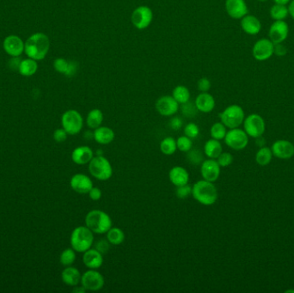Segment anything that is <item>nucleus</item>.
Here are the masks:
<instances>
[{
  "label": "nucleus",
  "mask_w": 294,
  "mask_h": 293,
  "mask_svg": "<svg viewBox=\"0 0 294 293\" xmlns=\"http://www.w3.org/2000/svg\"><path fill=\"white\" fill-rule=\"evenodd\" d=\"M50 47L49 38L44 33L30 35L24 42V52L30 59L41 60L47 55Z\"/></svg>",
  "instance_id": "obj_1"
},
{
  "label": "nucleus",
  "mask_w": 294,
  "mask_h": 293,
  "mask_svg": "<svg viewBox=\"0 0 294 293\" xmlns=\"http://www.w3.org/2000/svg\"><path fill=\"white\" fill-rule=\"evenodd\" d=\"M192 196L203 205H212L218 199V190L213 182L200 180L192 186Z\"/></svg>",
  "instance_id": "obj_2"
},
{
  "label": "nucleus",
  "mask_w": 294,
  "mask_h": 293,
  "mask_svg": "<svg viewBox=\"0 0 294 293\" xmlns=\"http://www.w3.org/2000/svg\"><path fill=\"white\" fill-rule=\"evenodd\" d=\"M86 226L94 234H106L112 227L111 217L102 210H92L86 215Z\"/></svg>",
  "instance_id": "obj_3"
},
{
  "label": "nucleus",
  "mask_w": 294,
  "mask_h": 293,
  "mask_svg": "<svg viewBox=\"0 0 294 293\" xmlns=\"http://www.w3.org/2000/svg\"><path fill=\"white\" fill-rule=\"evenodd\" d=\"M70 244L76 252H86L94 244V233L86 226H78L71 232Z\"/></svg>",
  "instance_id": "obj_4"
},
{
  "label": "nucleus",
  "mask_w": 294,
  "mask_h": 293,
  "mask_svg": "<svg viewBox=\"0 0 294 293\" xmlns=\"http://www.w3.org/2000/svg\"><path fill=\"white\" fill-rule=\"evenodd\" d=\"M89 172L99 181H108L113 176V167L109 159L104 156H94L89 163Z\"/></svg>",
  "instance_id": "obj_5"
},
{
  "label": "nucleus",
  "mask_w": 294,
  "mask_h": 293,
  "mask_svg": "<svg viewBox=\"0 0 294 293\" xmlns=\"http://www.w3.org/2000/svg\"><path fill=\"white\" fill-rule=\"evenodd\" d=\"M219 118L222 123L227 128L233 129L241 126L244 120V111L239 105L229 106L219 114Z\"/></svg>",
  "instance_id": "obj_6"
},
{
  "label": "nucleus",
  "mask_w": 294,
  "mask_h": 293,
  "mask_svg": "<svg viewBox=\"0 0 294 293\" xmlns=\"http://www.w3.org/2000/svg\"><path fill=\"white\" fill-rule=\"evenodd\" d=\"M61 125L69 135L80 133L84 126L82 114L75 109H69L62 114Z\"/></svg>",
  "instance_id": "obj_7"
},
{
  "label": "nucleus",
  "mask_w": 294,
  "mask_h": 293,
  "mask_svg": "<svg viewBox=\"0 0 294 293\" xmlns=\"http://www.w3.org/2000/svg\"><path fill=\"white\" fill-rule=\"evenodd\" d=\"M153 20V10L146 6L137 7L131 16V21L133 26L139 30H145L150 26Z\"/></svg>",
  "instance_id": "obj_8"
},
{
  "label": "nucleus",
  "mask_w": 294,
  "mask_h": 293,
  "mask_svg": "<svg viewBox=\"0 0 294 293\" xmlns=\"http://www.w3.org/2000/svg\"><path fill=\"white\" fill-rule=\"evenodd\" d=\"M80 284L86 290L97 291L103 289L105 279L103 274L97 269H89L86 273H83Z\"/></svg>",
  "instance_id": "obj_9"
},
{
  "label": "nucleus",
  "mask_w": 294,
  "mask_h": 293,
  "mask_svg": "<svg viewBox=\"0 0 294 293\" xmlns=\"http://www.w3.org/2000/svg\"><path fill=\"white\" fill-rule=\"evenodd\" d=\"M225 143L227 146L234 151H241L247 146L249 143V136L244 130L233 128L227 132L225 137Z\"/></svg>",
  "instance_id": "obj_10"
},
{
  "label": "nucleus",
  "mask_w": 294,
  "mask_h": 293,
  "mask_svg": "<svg viewBox=\"0 0 294 293\" xmlns=\"http://www.w3.org/2000/svg\"><path fill=\"white\" fill-rule=\"evenodd\" d=\"M265 121L257 114H250L244 120V128L248 136L252 138L261 137L265 132Z\"/></svg>",
  "instance_id": "obj_11"
},
{
  "label": "nucleus",
  "mask_w": 294,
  "mask_h": 293,
  "mask_svg": "<svg viewBox=\"0 0 294 293\" xmlns=\"http://www.w3.org/2000/svg\"><path fill=\"white\" fill-rule=\"evenodd\" d=\"M179 103L174 99L172 96H163L157 100V111L165 117L173 116L179 110Z\"/></svg>",
  "instance_id": "obj_12"
},
{
  "label": "nucleus",
  "mask_w": 294,
  "mask_h": 293,
  "mask_svg": "<svg viewBox=\"0 0 294 293\" xmlns=\"http://www.w3.org/2000/svg\"><path fill=\"white\" fill-rule=\"evenodd\" d=\"M274 44L268 39H261L256 41L252 49L254 58L259 61L270 59L274 54Z\"/></svg>",
  "instance_id": "obj_13"
},
{
  "label": "nucleus",
  "mask_w": 294,
  "mask_h": 293,
  "mask_svg": "<svg viewBox=\"0 0 294 293\" xmlns=\"http://www.w3.org/2000/svg\"><path fill=\"white\" fill-rule=\"evenodd\" d=\"M220 166L216 159H208L200 164V174L204 180L214 182L220 176Z\"/></svg>",
  "instance_id": "obj_14"
},
{
  "label": "nucleus",
  "mask_w": 294,
  "mask_h": 293,
  "mask_svg": "<svg viewBox=\"0 0 294 293\" xmlns=\"http://www.w3.org/2000/svg\"><path fill=\"white\" fill-rule=\"evenodd\" d=\"M289 27L284 21H275L269 29V40L274 45L282 43L288 36Z\"/></svg>",
  "instance_id": "obj_15"
},
{
  "label": "nucleus",
  "mask_w": 294,
  "mask_h": 293,
  "mask_svg": "<svg viewBox=\"0 0 294 293\" xmlns=\"http://www.w3.org/2000/svg\"><path fill=\"white\" fill-rule=\"evenodd\" d=\"M70 186L74 192L80 194H88L94 187L92 180L88 176L82 173L75 174L71 177Z\"/></svg>",
  "instance_id": "obj_16"
},
{
  "label": "nucleus",
  "mask_w": 294,
  "mask_h": 293,
  "mask_svg": "<svg viewBox=\"0 0 294 293\" xmlns=\"http://www.w3.org/2000/svg\"><path fill=\"white\" fill-rule=\"evenodd\" d=\"M273 156L279 159H289L294 156V145L290 141L280 139L272 144Z\"/></svg>",
  "instance_id": "obj_17"
},
{
  "label": "nucleus",
  "mask_w": 294,
  "mask_h": 293,
  "mask_svg": "<svg viewBox=\"0 0 294 293\" xmlns=\"http://www.w3.org/2000/svg\"><path fill=\"white\" fill-rule=\"evenodd\" d=\"M3 47L9 55L18 57L24 51V42L18 35H9L5 39Z\"/></svg>",
  "instance_id": "obj_18"
},
{
  "label": "nucleus",
  "mask_w": 294,
  "mask_h": 293,
  "mask_svg": "<svg viewBox=\"0 0 294 293\" xmlns=\"http://www.w3.org/2000/svg\"><path fill=\"white\" fill-rule=\"evenodd\" d=\"M226 10L228 15L234 19H241L249 12L247 5L244 0H227Z\"/></svg>",
  "instance_id": "obj_19"
},
{
  "label": "nucleus",
  "mask_w": 294,
  "mask_h": 293,
  "mask_svg": "<svg viewBox=\"0 0 294 293\" xmlns=\"http://www.w3.org/2000/svg\"><path fill=\"white\" fill-rule=\"evenodd\" d=\"M83 263L89 269H98L103 263V255L95 248L83 253Z\"/></svg>",
  "instance_id": "obj_20"
},
{
  "label": "nucleus",
  "mask_w": 294,
  "mask_h": 293,
  "mask_svg": "<svg viewBox=\"0 0 294 293\" xmlns=\"http://www.w3.org/2000/svg\"><path fill=\"white\" fill-rule=\"evenodd\" d=\"M95 153L93 150L88 145H81L76 147L71 153V160L74 164L78 165L89 164L94 158Z\"/></svg>",
  "instance_id": "obj_21"
},
{
  "label": "nucleus",
  "mask_w": 294,
  "mask_h": 293,
  "mask_svg": "<svg viewBox=\"0 0 294 293\" xmlns=\"http://www.w3.org/2000/svg\"><path fill=\"white\" fill-rule=\"evenodd\" d=\"M194 105L198 111L204 114L211 113L215 108L214 97L209 94L208 92H200V94L198 95L195 99Z\"/></svg>",
  "instance_id": "obj_22"
},
{
  "label": "nucleus",
  "mask_w": 294,
  "mask_h": 293,
  "mask_svg": "<svg viewBox=\"0 0 294 293\" xmlns=\"http://www.w3.org/2000/svg\"><path fill=\"white\" fill-rule=\"evenodd\" d=\"M169 178L174 186L180 187L183 185L188 184L189 182V174L185 168L175 166L170 170Z\"/></svg>",
  "instance_id": "obj_23"
},
{
  "label": "nucleus",
  "mask_w": 294,
  "mask_h": 293,
  "mask_svg": "<svg viewBox=\"0 0 294 293\" xmlns=\"http://www.w3.org/2000/svg\"><path fill=\"white\" fill-rule=\"evenodd\" d=\"M81 277L82 274L80 273V270L76 267L68 266L65 267L64 270L62 271L61 279L65 284L69 286H76L79 285L81 282Z\"/></svg>",
  "instance_id": "obj_24"
},
{
  "label": "nucleus",
  "mask_w": 294,
  "mask_h": 293,
  "mask_svg": "<svg viewBox=\"0 0 294 293\" xmlns=\"http://www.w3.org/2000/svg\"><path fill=\"white\" fill-rule=\"evenodd\" d=\"M241 27L248 35H257L262 29V24L258 18L252 15L244 16L241 18Z\"/></svg>",
  "instance_id": "obj_25"
},
{
  "label": "nucleus",
  "mask_w": 294,
  "mask_h": 293,
  "mask_svg": "<svg viewBox=\"0 0 294 293\" xmlns=\"http://www.w3.org/2000/svg\"><path fill=\"white\" fill-rule=\"evenodd\" d=\"M94 140L97 144H109L115 138V133L109 126H99L94 130Z\"/></svg>",
  "instance_id": "obj_26"
},
{
  "label": "nucleus",
  "mask_w": 294,
  "mask_h": 293,
  "mask_svg": "<svg viewBox=\"0 0 294 293\" xmlns=\"http://www.w3.org/2000/svg\"><path fill=\"white\" fill-rule=\"evenodd\" d=\"M223 153V148L219 140L211 138L204 144V154L208 159H217L218 156Z\"/></svg>",
  "instance_id": "obj_27"
},
{
  "label": "nucleus",
  "mask_w": 294,
  "mask_h": 293,
  "mask_svg": "<svg viewBox=\"0 0 294 293\" xmlns=\"http://www.w3.org/2000/svg\"><path fill=\"white\" fill-rule=\"evenodd\" d=\"M103 121V113L99 109H92L87 114L86 124L90 129H97V127L102 126Z\"/></svg>",
  "instance_id": "obj_28"
},
{
  "label": "nucleus",
  "mask_w": 294,
  "mask_h": 293,
  "mask_svg": "<svg viewBox=\"0 0 294 293\" xmlns=\"http://www.w3.org/2000/svg\"><path fill=\"white\" fill-rule=\"evenodd\" d=\"M37 69H38V65L36 63V60L29 58L20 62L18 71L23 76L30 77L36 74Z\"/></svg>",
  "instance_id": "obj_29"
},
{
  "label": "nucleus",
  "mask_w": 294,
  "mask_h": 293,
  "mask_svg": "<svg viewBox=\"0 0 294 293\" xmlns=\"http://www.w3.org/2000/svg\"><path fill=\"white\" fill-rule=\"evenodd\" d=\"M106 238L112 245H120L125 240V233L121 229L111 227L106 233Z\"/></svg>",
  "instance_id": "obj_30"
},
{
  "label": "nucleus",
  "mask_w": 294,
  "mask_h": 293,
  "mask_svg": "<svg viewBox=\"0 0 294 293\" xmlns=\"http://www.w3.org/2000/svg\"><path fill=\"white\" fill-rule=\"evenodd\" d=\"M172 97L179 104H185L190 100V91L186 86L178 85L172 91Z\"/></svg>",
  "instance_id": "obj_31"
},
{
  "label": "nucleus",
  "mask_w": 294,
  "mask_h": 293,
  "mask_svg": "<svg viewBox=\"0 0 294 293\" xmlns=\"http://www.w3.org/2000/svg\"><path fill=\"white\" fill-rule=\"evenodd\" d=\"M177 150V139L172 137H166L160 143V151L164 155H173Z\"/></svg>",
  "instance_id": "obj_32"
},
{
  "label": "nucleus",
  "mask_w": 294,
  "mask_h": 293,
  "mask_svg": "<svg viewBox=\"0 0 294 293\" xmlns=\"http://www.w3.org/2000/svg\"><path fill=\"white\" fill-rule=\"evenodd\" d=\"M272 158H273V153L270 148L262 147L256 153V161L259 165L266 166L270 164Z\"/></svg>",
  "instance_id": "obj_33"
},
{
  "label": "nucleus",
  "mask_w": 294,
  "mask_h": 293,
  "mask_svg": "<svg viewBox=\"0 0 294 293\" xmlns=\"http://www.w3.org/2000/svg\"><path fill=\"white\" fill-rule=\"evenodd\" d=\"M288 8L285 6L281 5H274L270 9L271 18L274 21H282L287 18L288 16Z\"/></svg>",
  "instance_id": "obj_34"
},
{
  "label": "nucleus",
  "mask_w": 294,
  "mask_h": 293,
  "mask_svg": "<svg viewBox=\"0 0 294 293\" xmlns=\"http://www.w3.org/2000/svg\"><path fill=\"white\" fill-rule=\"evenodd\" d=\"M76 258V251L72 248H69L62 251L59 256V262L64 267H68V266H71L75 262Z\"/></svg>",
  "instance_id": "obj_35"
},
{
  "label": "nucleus",
  "mask_w": 294,
  "mask_h": 293,
  "mask_svg": "<svg viewBox=\"0 0 294 293\" xmlns=\"http://www.w3.org/2000/svg\"><path fill=\"white\" fill-rule=\"evenodd\" d=\"M227 126H225L222 122H216L212 125L210 129V134L212 138L217 139V140H222L227 135Z\"/></svg>",
  "instance_id": "obj_36"
},
{
  "label": "nucleus",
  "mask_w": 294,
  "mask_h": 293,
  "mask_svg": "<svg viewBox=\"0 0 294 293\" xmlns=\"http://www.w3.org/2000/svg\"><path fill=\"white\" fill-rule=\"evenodd\" d=\"M177 150L182 153H188L193 147L192 138H188L186 135L181 136L177 139Z\"/></svg>",
  "instance_id": "obj_37"
},
{
  "label": "nucleus",
  "mask_w": 294,
  "mask_h": 293,
  "mask_svg": "<svg viewBox=\"0 0 294 293\" xmlns=\"http://www.w3.org/2000/svg\"><path fill=\"white\" fill-rule=\"evenodd\" d=\"M187 153V159L193 165H200L204 161L202 153L199 150L191 149Z\"/></svg>",
  "instance_id": "obj_38"
},
{
  "label": "nucleus",
  "mask_w": 294,
  "mask_h": 293,
  "mask_svg": "<svg viewBox=\"0 0 294 293\" xmlns=\"http://www.w3.org/2000/svg\"><path fill=\"white\" fill-rule=\"evenodd\" d=\"M183 132L187 137L193 139V138H197L198 135L200 133V128H199L197 124L190 122V123L186 125Z\"/></svg>",
  "instance_id": "obj_39"
},
{
  "label": "nucleus",
  "mask_w": 294,
  "mask_h": 293,
  "mask_svg": "<svg viewBox=\"0 0 294 293\" xmlns=\"http://www.w3.org/2000/svg\"><path fill=\"white\" fill-rule=\"evenodd\" d=\"M69 61L63 58H58L53 61V67L55 69L56 71L59 74H64L65 75L67 71Z\"/></svg>",
  "instance_id": "obj_40"
},
{
  "label": "nucleus",
  "mask_w": 294,
  "mask_h": 293,
  "mask_svg": "<svg viewBox=\"0 0 294 293\" xmlns=\"http://www.w3.org/2000/svg\"><path fill=\"white\" fill-rule=\"evenodd\" d=\"M176 195L179 199H187L189 195H192V187L190 185L185 184L177 187Z\"/></svg>",
  "instance_id": "obj_41"
},
{
  "label": "nucleus",
  "mask_w": 294,
  "mask_h": 293,
  "mask_svg": "<svg viewBox=\"0 0 294 293\" xmlns=\"http://www.w3.org/2000/svg\"><path fill=\"white\" fill-rule=\"evenodd\" d=\"M216 160L218 162L220 167H228L229 165L233 164V157L231 153H222L220 155L218 156Z\"/></svg>",
  "instance_id": "obj_42"
},
{
  "label": "nucleus",
  "mask_w": 294,
  "mask_h": 293,
  "mask_svg": "<svg viewBox=\"0 0 294 293\" xmlns=\"http://www.w3.org/2000/svg\"><path fill=\"white\" fill-rule=\"evenodd\" d=\"M109 248H110V244L107 239H101V240L97 241L95 244V249H97L103 255L109 252Z\"/></svg>",
  "instance_id": "obj_43"
},
{
  "label": "nucleus",
  "mask_w": 294,
  "mask_h": 293,
  "mask_svg": "<svg viewBox=\"0 0 294 293\" xmlns=\"http://www.w3.org/2000/svg\"><path fill=\"white\" fill-rule=\"evenodd\" d=\"M68 135L69 134L65 132V130L64 128H58L53 132V139L57 143H63V142H65L66 140Z\"/></svg>",
  "instance_id": "obj_44"
},
{
  "label": "nucleus",
  "mask_w": 294,
  "mask_h": 293,
  "mask_svg": "<svg viewBox=\"0 0 294 293\" xmlns=\"http://www.w3.org/2000/svg\"><path fill=\"white\" fill-rule=\"evenodd\" d=\"M198 89L200 92H208L209 90L211 89V82L208 79L202 78L198 81Z\"/></svg>",
  "instance_id": "obj_45"
},
{
  "label": "nucleus",
  "mask_w": 294,
  "mask_h": 293,
  "mask_svg": "<svg viewBox=\"0 0 294 293\" xmlns=\"http://www.w3.org/2000/svg\"><path fill=\"white\" fill-rule=\"evenodd\" d=\"M183 114H185L186 116L188 117H191V116H194L196 114V107L195 105L193 106L190 104V103H185V104H183ZM198 111V110H197Z\"/></svg>",
  "instance_id": "obj_46"
},
{
  "label": "nucleus",
  "mask_w": 294,
  "mask_h": 293,
  "mask_svg": "<svg viewBox=\"0 0 294 293\" xmlns=\"http://www.w3.org/2000/svg\"><path fill=\"white\" fill-rule=\"evenodd\" d=\"M89 197L90 199L94 200V201H97L102 198V191H101L100 188H97V187H93V188L90 190L88 193Z\"/></svg>",
  "instance_id": "obj_47"
},
{
  "label": "nucleus",
  "mask_w": 294,
  "mask_h": 293,
  "mask_svg": "<svg viewBox=\"0 0 294 293\" xmlns=\"http://www.w3.org/2000/svg\"><path fill=\"white\" fill-rule=\"evenodd\" d=\"M79 69V64L76 61H69V65H68L67 71L65 74V76L67 78H71L77 74Z\"/></svg>",
  "instance_id": "obj_48"
},
{
  "label": "nucleus",
  "mask_w": 294,
  "mask_h": 293,
  "mask_svg": "<svg viewBox=\"0 0 294 293\" xmlns=\"http://www.w3.org/2000/svg\"><path fill=\"white\" fill-rule=\"evenodd\" d=\"M183 120L177 116L172 118L170 121V126H171V129L175 130V131L179 130L183 126Z\"/></svg>",
  "instance_id": "obj_49"
},
{
  "label": "nucleus",
  "mask_w": 294,
  "mask_h": 293,
  "mask_svg": "<svg viewBox=\"0 0 294 293\" xmlns=\"http://www.w3.org/2000/svg\"><path fill=\"white\" fill-rule=\"evenodd\" d=\"M286 53H287L286 47L284 45H282V43L274 45V53H275L277 56L282 57V56H285Z\"/></svg>",
  "instance_id": "obj_50"
},
{
  "label": "nucleus",
  "mask_w": 294,
  "mask_h": 293,
  "mask_svg": "<svg viewBox=\"0 0 294 293\" xmlns=\"http://www.w3.org/2000/svg\"><path fill=\"white\" fill-rule=\"evenodd\" d=\"M84 138L87 139V140H91V139H94V132L92 131H86L84 133Z\"/></svg>",
  "instance_id": "obj_51"
},
{
  "label": "nucleus",
  "mask_w": 294,
  "mask_h": 293,
  "mask_svg": "<svg viewBox=\"0 0 294 293\" xmlns=\"http://www.w3.org/2000/svg\"><path fill=\"white\" fill-rule=\"evenodd\" d=\"M289 15L291 16V18L294 20V0L290 2L288 6Z\"/></svg>",
  "instance_id": "obj_52"
},
{
  "label": "nucleus",
  "mask_w": 294,
  "mask_h": 293,
  "mask_svg": "<svg viewBox=\"0 0 294 293\" xmlns=\"http://www.w3.org/2000/svg\"><path fill=\"white\" fill-rule=\"evenodd\" d=\"M72 291L76 293H84L86 292V290L85 288L83 287L82 285L81 286L76 285V286H74V289L72 290Z\"/></svg>",
  "instance_id": "obj_53"
},
{
  "label": "nucleus",
  "mask_w": 294,
  "mask_h": 293,
  "mask_svg": "<svg viewBox=\"0 0 294 293\" xmlns=\"http://www.w3.org/2000/svg\"><path fill=\"white\" fill-rule=\"evenodd\" d=\"M274 4L276 5H281V6H286L287 4L290 3V0H273Z\"/></svg>",
  "instance_id": "obj_54"
},
{
  "label": "nucleus",
  "mask_w": 294,
  "mask_h": 293,
  "mask_svg": "<svg viewBox=\"0 0 294 293\" xmlns=\"http://www.w3.org/2000/svg\"><path fill=\"white\" fill-rule=\"evenodd\" d=\"M103 155V152L102 150H97L96 152V156H102Z\"/></svg>",
  "instance_id": "obj_55"
},
{
  "label": "nucleus",
  "mask_w": 294,
  "mask_h": 293,
  "mask_svg": "<svg viewBox=\"0 0 294 293\" xmlns=\"http://www.w3.org/2000/svg\"><path fill=\"white\" fill-rule=\"evenodd\" d=\"M285 293H287V292H293L294 293V290H285Z\"/></svg>",
  "instance_id": "obj_56"
},
{
  "label": "nucleus",
  "mask_w": 294,
  "mask_h": 293,
  "mask_svg": "<svg viewBox=\"0 0 294 293\" xmlns=\"http://www.w3.org/2000/svg\"><path fill=\"white\" fill-rule=\"evenodd\" d=\"M260 2H265V1H267V0H258Z\"/></svg>",
  "instance_id": "obj_57"
}]
</instances>
